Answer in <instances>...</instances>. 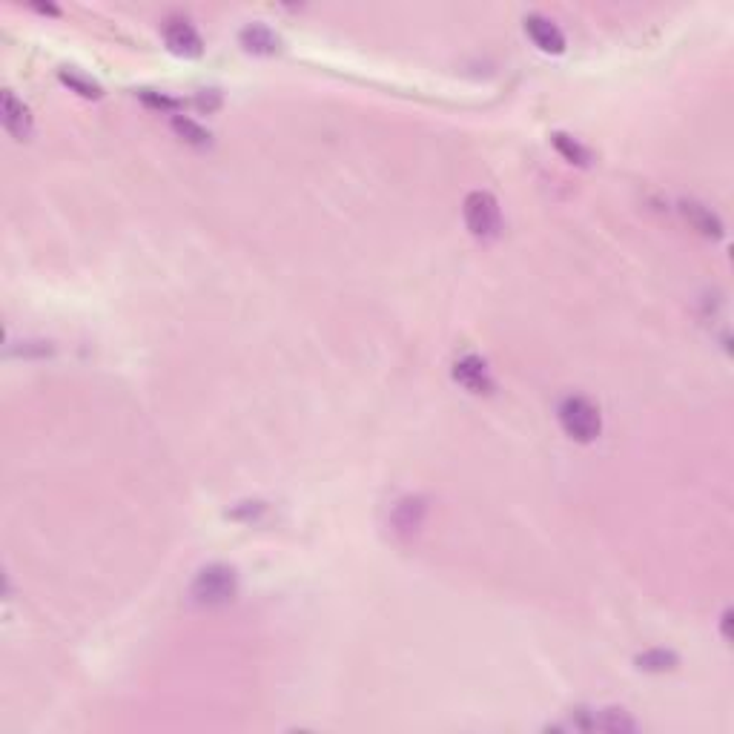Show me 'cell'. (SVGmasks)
<instances>
[{"mask_svg": "<svg viewBox=\"0 0 734 734\" xmlns=\"http://www.w3.org/2000/svg\"><path fill=\"white\" fill-rule=\"evenodd\" d=\"M525 35L534 41L537 50L548 52V55L566 52V35H562V29L551 18H545V14H528V18H525Z\"/></svg>", "mask_w": 734, "mask_h": 734, "instance_id": "7", "label": "cell"}, {"mask_svg": "<svg viewBox=\"0 0 734 734\" xmlns=\"http://www.w3.org/2000/svg\"><path fill=\"white\" fill-rule=\"evenodd\" d=\"M60 84L64 86H69L72 92H77V95L81 98H101L104 95V89L92 81V77H86V75H81L77 69H60Z\"/></svg>", "mask_w": 734, "mask_h": 734, "instance_id": "14", "label": "cell"}, {"mask_svg": "<svg viewBox=\"0 0 734 734\" xmlns=\"http://www.w3.org/2000/svg\"><path fill=\"white\" fill-rule=\"evenodd\" d=\"M138 98L144 101L147 106H152V109H164V113H173V109L181 106V101L167 98V95H159V92H152V89H140V92H138Z\"/></svg>", "mask_w": 734, "mask_h": 734, "instance_id": "15", "label": "cell"}, {"mask_svg": "<svg viewBox=\"0 0 734 734\" xmlns=\"http://www.w3.org/2000/svg\"><path fill=\"white\" fill-rule=\"evenodd\" d=\"M164 43H167V50L178 58H198L201 52H204V41H201L198 29L186 18L164 21Z\"/></svg>", "mask_w": 734, "mask_h": 734, "instance_id": "4", "label": "cell"}, {"mask_svg": "<svg viewBox=\"0 0 734 734\" xmlns=\"http://www.w3.org/2000/svg\"><path fill=\"white\" fill-rule=\"evenodd\" d=\"M557 419L559 428L566 430V436H571L574 442L588 445L594 442L600 430H603V416L600 408L585 396H566L557 408Z\"/></svg>", "mask_w": 734, "mask_h": 734, "instance_id": "2", "label": "cell"}, {"mask_svg": "<svg viewBox=\"0 0 734 734\" xmlns=\"http://www.w3.org/2000/svg\"><path fill=\"white\" fill-rule=\"evenodd\" d=\"M239 594V574L236 568L224 566V562H213V566L201 568L190 585V597L201 608H222L230 605Z\"/></svg>", "mask_w": 734, "mask_h": 734, "instance_id": "1", "label": "cell"}, {"mask_svg": "<svg viewBox=\"0 0 734 734\" xmlns=\"http://www.w3.org/2000/svg\"><path fill=\"white\" fill-rule=\"evenodd\" d=\"M218 104H222V98H218V92H215V89L201 92V95L195 98V106H198V109H204V113H213V109H218Z\"/></svg>", "mask_w": 734, "mask_h": 734, "instance_id": "16", "label": "cell"}, {"mask_svg": "<svg viewBox=\"0 0 734 734\" xmlns=\"http://www.w3.org/2000/svg\"><path fill=\"white\" fill-rule=\"evenodd\" d=\"M173 132L184 140V144L198 147V150H204V147L213 144V135L204 127H201V123H195L193 118H184V115L173 118Z\"/></svg>", "mask_w": 734, "mask_h": 734, "instance_id": "11", "label": "cell"}, {"mask_svg": "<svg viewBox=\"0 0 734 734\" xmlns=\"http://www.w3.org/2000/svg\"><path fill=\"white\" fill-rule=\"evenodd\" d=\"M462 215H465L467 232L479 241H494L499 239V232H503V210H499V201L485 190H474L465 195Z\"/></svg>", "mask_w": 734, "mask_h": 734, "instance_id": "3", "label": "cell"}, {"mask_svg": "<svg viewBox=\"0 0 734 734\" xmlns=\"http://www.w3.org/2000/svg\"><path fill=\"white\" fill-rule=\"evenodd\" d=\"M239 43L253 55H276L281 41L267 23H247L239 32Z\"/></svg>", "mask_w": 734, "mask_h": 734, "instance_id": "8", "label": "cell"}, {"mask_svg": "<svg viewBox=\"0 0 734 734\" xmlns=\"http://www.w3.org/2000/svg\"><path fill=\"white\" fill-rule=\"evenodd\" d=\"M729 620H731V612L723 614V637H729Z\"/></svg>", "mask_w": 734, "mask_h": 734, "instance_id": "17", "label": "cell"}, {"mask_svg": "<svg viewBox=\"0 0 734 734\" xmlns=\"http://www.w3.org/2000/svg\"><path fill=\"white\" fill-rule=\"evenodd\" d=\"M0 118H4V127L14 140H29V135H32V113L23 101H18L12 89H4V95H0Z\"/></svg>", "mask_w": 734, "mask_h": 734, "instance_id": "5", "label": "cell"}, {"mask_svg": "<svg viewBox=\"0 0 734 734\" xmlns=\"http://www.w3.org/2000/svg\"><path fill=\"white\" fill-rule=\"evenodd\" d=\"M680 213L683 218L689 222L700 236H706V239H723V224H720V218H717L709 207H702L697 204V201H683L680 204Z\"/></svg>", "mask_w": 734, "mask_h": 734, "instance_id": "9", "label": "cell"}, {"mask_svg": "<svg viewBox=\"0 0 734 734\" xmlns=\"http://www.w3.org/2000/svg\"><path fill=\"white\" fill-rule=\"evenodd\" d=\"M637 668H643V671H651V675H663V671H671V668H677V654L675 651H668V648H648L643 654H637Z\"/></svg>", "mask_w": 734, "mask_h": 734, "instance_id": "12", "label": "cell"}, {"mask_svg": "<svg viewBox=\"0 0 734 734\" xmlns=\"http://www.w3.org/2000/svg\"><path fill=\"white\" fill-rule=\"evenodd\" d=\"M454 379L467 390V394H494V376L488 365L479 356H462L454 365Z\"/></svg>", "mask_w": 734, "mask_h": 734, "instance_id": "6", "label": "cell"}, {"mask_svg": "<svg viewBox=\"0 0 734 734\" xmlns=\"http://www.w3.org/2000/svg\"><path fill=\"white\" fill-rule=\"evenodd\" d=\"M551 144L557 147V152L562 155V159L571 161V164H576V167H585V164L591 161V152L580 144V140H574V138L566 135V132H554V135H551Z\"/></svg>", "mask_w": 734, "mask_h": 734, "instance_id": "13", "label": "cell"}, {"mask_svg": "<svg viewBox=\"0 0 734 734\" xmlns=\"http://www.w3.org/2000/svg\"><path fill=\"white\" fill-rule=\"evenodd\" d=\"M421 517H425V505H421V499L408 496L396 505L394 525H396V530H402V534H413V530L421 525Z\"/></svg>", "mask_w": 734, "mask_h": 734, "instance_id": "10", "label": "cell"}]
</instances>
